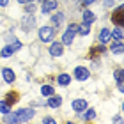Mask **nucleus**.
Here are the masks:
<instances>
[{
  "label": "nucleus",
  "instance_id": "obj_20",
  "mask_svg": "<svg viewBox=\"0 0 124 124\" xmlns=\"http://www.w3.org/2000/svg\"><path fill=\"white\" fill-rule=\"evenodd\" d=\"M41 94L43 96H52V94H55V91H53L52 85H43L41 87Z\"/></svg>",
  "mask_w": 124,
  "mask_h": 124
},
{
  "label": "nucleus",
  "instance_id": "obj_28",
  "mask_svg": "<svg viewBox=\"0 0 124 124\" xmlns=\"http://www.w3.org/2000/svg\"><path fill=\"white\" fill-rule=\"evenodd\" d=\"M7 4H9V0H0V5H2V7H5Z\"/></svg>",
  "mask_w": 124,
  "mask_h": 124
},
{
  "label": "nucleus",
  "instance_id": "obj_22",
  "mask_svg": "<svg viewBox=\"0 0 124 124\" xmlns=\"http://www.w3.org/2000/svg\"><path fill=\"white\" fill-rule=\"evenodd\" d=\"M0 112H2V114H9V105L5 103V101H0Z\"/></svg>",
  "mask_w": 124,
  "mask_h": 124
},
{
  "label": "nucleus",
  "instance_id": "obj_12",
  "mask_svg": "<svg viewBox=\"0 0 124 124\" xmlns=\"http://www.w3.org/2000/svg\"><path fill=\"white\" fill-rule=\"evenodd\" d=\"M112 39V34H110V30L108 29H103L99 32V44H106Z\"/></svg>",
  "mask_w": 124,
  "mask_h": 124
},
{
  "label": "nucleus",
  "instance_id": "obj_6",
  "mask_svg": "<svg viewBox=\"0 0 124 124\" xmlns=\"http://www.w3.org/2000/svg\"><path fill=\"white\" fill-rule=\"evenodd\" d=\"M64 53V48H62V44L59 41H55L50 44V55H53V57H60V55Z\"/></svg>",
  "mask_w": 124,
  "mask_h": 124
},
{
  "label": "nucleus",
  "instance_id": "obj_29",
  "mask_svg": "<svg viewBox=\"0 0 124 124\" xmlns=\"http://www.w3.org/2000/svg\"><path fill=\"white\" fill-rule=\"evenodd\" d=\"M20 4H30V2H34V0H18Z\"/></svg>",
  "mask_w": 124,
  "mask_h": 124
},
{
  "label": "nucleus",
  "instance_id": "obj_23",
  "mask_svg": "<svg viewBox=\"0 0 124 124\" xmlns=\"http://www.w3.org/2000/svg\"><path fill=\"white\" fill-rule=\"evenodd\" d=\"M30 25H34V18H23V29H30Z\"/></svg>",
  "mask_w": 124,
  "mask_h": 124
},
{
  "label": "nucleus",
  "instance_id": "obj_5",
  "mask_svg": "<svg viewBox=\"0 0 124 124\" xmlns=\"http://www.w3.org/2000/svg\"><path fill=\"white\" fill-rule=\"evenodd\" d=\"M21 48V43H13V44H7V46H5L2 52H0V55H2V57H11V55H13L14 52H18V50Z\"/></svg>",
  "mask_w": 124,
  "mask_h": 124
},
{
  "label": "nucleus",
  "instance_id": "obj_14",
  "mask_svg": "<svg viewBox=\"0 0 124 124\" xmlns=\"http://www.w3.org/2000/svg\"><path fill=\"white\" fill-rule=\"evenodd\" d=\"M57 83H60V85H69L71 76L67 75V73H62V75H59V78H57Z\"/></svg>",
  "mask_w": 124,
  "mask_h": 124
},
{
  "label": "nucleus",
  "instance_id": "obj_16",
  "mask_svg": "<svg viewBox=\"0 0 124 124\" xmlns=\"http://www.w3.org/2000/svg\"><path fill=\"white\" fill-rule=\"evenodd\" d=\"M110 34H112V37H115V41H122V27H117Z\"/></svg>",
  "mask_w": 124,
  "mask_h": 124
},
{
  "label": "nucleus",
  "instance_id": "obj_2",
  "mask_svg": "<svg viewBox=\"0 0 124 124\" xmlns=\"http://www.w3.org/2000/svg\"><path fill=\"white\" fill-rule=\"evenodd\" d=\"M53 36H55L53 27H41V30H39V39H41L43 43H52Z\"/></svg>",
  "mask_w": 124,
  "mask_h": 124
},
{
  "label": "nucleus",
  "instance_id": "obj_25",
  "mask_svg": "<svg viewBox=\"0 0 124 124\" xmlns=\"http://www.w3.org/2000/svg\"><path fill=\"white\" fill-rule=\"evenodd\" d=\"M34 9H36V7H34V5H32V2H30V4H29V7L25 9V13H29V14H30V13H34Z\"/></svg>",
  "mask_w": 124,
  "mask_h": 124
},
{
  "label": "nucleus",
  "instance_id": "obj_30",
  "mask_svg": "<svg viewBox=\"0 0 124 124\" xmlns=\"http://www.w3.org/2000/svg\"><path fill=\"white\" fill-rule=\"evenodd\" d=\"M92 2H94V0H83L82 4H83V5H89V4H92Z\"/></svg>",
  "mask_w": 124,
  "mask_h": 124
},
{
  "label": "nucleus",
  "instance_id": "obj_10",
  "mask_svg": "<svg viewBox=\"0 0 124 124\" xmlns=\"http://www.w3.org/2000/svg\"><path fill=\"white\" fill-rule=\"evenodd\" d=\"M55 9H57V2L55 0H44L43 2V7H41L43 13H52Z\"/></svg>",
  "mask_w": 124,
  "mask_h": 124
},
{
  "label": "nucleus",
  "instance_id": "obj_3",
  "mask_svg": "<svg viewBox=\"0 0 124 124\" xmlns=\"http://www.w3.org/2000/svg\"><path fill=\"white\" fill-rule=\"evenodd\" d=\"M112 23H115L117 27H122L124 25V9L121 7V5L112 13Z\"/></svg>",
  "mask_w": 124,
  "mask_h": 124
},
{
  "label": "nucleus",
  "instance_id": "obj_4",
  "mask_svg": "<svg viewBox=\"0 0 124 124\" xmlns=\"http://www.w3.org/2000/svg\"><path fill=\"white\" fill-rule=\"evenodd\" d=\"M76 30H78V25H76V23H71V25H69V29H67V30L64 32V36H62V41H64L66 44H71V41L75 39Z\"/></svg>",
  "mask_w": 124,
  "mask_h": 124
},
{
  "label": "nucleus",
  "instance_id": "obj_27",
  "mask_svg": "<svg viewBox=\"0 0 124 124\" xmlns=\"http://www.w3.org/2000/svg\"><path fill=\"white\" fill-rule=\"evenodd\" d=\"M44 122H48V124H52V122H55V119H52V117H46V119H44Z\"/></svg>",
  "mask_w": 124,
  "mask_h": 124
},
{
  "label": "nucleus",
  "instance_id": "obj_21",
  "mask_svg": "<svg viewBox=\"0 0 124 124\" xmlns=\"http://www.w3.org/2000/svg\"><path fill=\"white\" fill-rule=\"evenodd\" d=\"M115 78H117V87H119V91H122V69L115 71Z\"/></svg>",
  "mask_w": 124,
  "mask_h": 124
},
{
  "label": "nucleus",
  "instance_id": "obj_24",
  "mask_svg": "<svg viewBox=\"0 0 124 124\" xmlns=\"http://www.w3.org/2000/svg\"><path fill=\"white\" fill-rule=\"evenodd\" d=\"M94 117H96V110H87V114H85V119L87 121H91V119H94Z\"/></svg>",
  "mask_w": 124,
  "mask_h": 124
},
{
  "label": "nucleus",
  "instance_id": "obj_9",
  "mask_svg": "<svg viewBox=\"0 0 124 124\" xmlns=\"http://www.w3.org/2000/svg\"><path fill=\"white\" fill-rule=\"evenodd\" d=\"M2 76H4L5 83H13L16 80V76H14V73H13L11 67H4V69H2Z\"/></svg>",
  "mask_w": 124,
  "mask_h": 124
},
{
  "label": "nucleus",
  "instance_id": "obj_31",
  "mask_svg": "<svg viewBox=\"0 0 124 124\" xmlns=\"http://www.w3.org/2000/svg\"><path fill=\"white\" fill-rule=\"evenodd\" d=\"M43 2H44V0H43Z\"/></svg>",
  "mask_w": 124,
  "mask_h": 124
},
{
  "label": "nucleus",
  "instance_id": "obj_7",
  "mask_svg": "<svg viewBox=\"0 0 124 124\" xmlns=\"http://www.w3.org/2000/svg\"><path fill=\"white\" fill-rule=\"evenodd\" d=\"M75 76H76V80H80V82L87 80V78H89V69H87V67L78 66L76 69H75Z\"/></svg>",
  "mask_w": 124,
  "mask_h": 124
},
{
  "label": "nucleus",
  "instance_id": "obj_13",
  "mask_svg": "<svg viewBox=\"0 0 124 124\" xmlns=\"http://www.w3.org/2000/svg\"><path fill=\"white\" fill-rule=\"evenodd\" d=\"M94 21H96V14L92 13V11L85 9V11H83V23H89V25H91V23H94Z\"/></svg>",
  "mask_w": 124,
  "mask_h": 124
},
{
  "label": "nucleus",
  "instance_id": "obj_17",
  "mask_svg": "<svg viewBox=\"0 0 124 124\" xmlns=\"http://www.w3.org/2000/svg\"><path fill=\"white\" fill-rule=\"evenodd\" d=\"M112 53H117V55L122 53V41H115L112 44Z\"/></svg>",
  "mask_w": 124,
  "mask_h": 124
},
{
  "label": "nucleus",
  "instance_id": "obj_8",
  "mask_svg": "<svg viewBox=\"0 0 124 124\" xmlns=\"http://www.w3.org/2000/svg\"><path fill=\"white\" fill-rule=\"evenodd\" d=\"M73 110L78 112V114L85 112L87 110V101L85 99H75V101H73Z\"/></svg>",
  "mask_w": 124,
  "mask_h": 124
},
{
  "label": "nucleus",
  "instance_id": "obj_11",
  "mask_svg": "<svg viewBox=\"0 0 124 124\" xmlns=\"http://www.w3.org/2000/svg\"><path fill=\"white\" fill-rule=\"evenodd\" d=\"M48 106H52V108H59V106L62 105V98H59V96H55V94H52V96H48Z\"/></svg>",
  "mask_w": 124,
  "mask_h": 124
},
{
  "label": "nucleus",
  "instance_id": "obj_18",
  "mask_svg": "<svg viewBox=\"0 0 124 124\" xmlns=\"http://www.w3.org/2000/svg\"><path fill=\"white\" fill-rule=\"evenodd\" d=\"M62 20H64V14L62 13H55V16L52 18V21H53V25H55V29H57V27L62 23Z\"/></svg>",
  "mask_w": 124,
  "mask_h": 124
},
{
  "label": "nucleus",
  "instance_id": "obj_1",
  "mask_svg": "<svg viewBox=\"0 0 124 124\" xmlns=\"http://www.w3.org/2000/svg\"><path fill=\"white\" fill-rule=\"evenodd\" d=\"M32 117H34V110H30V108H21L14 114L16 122H27V121H30Z\"/></svg>",
  "mask_w": 124,
  "mask_h": 124
},
{
  "label": "nucleus",
  "instance_id": "obj_15",
  "mask_svg": "<svg viewBox=\"0 0 124 124\" xmlns=\"http://www.w3.org/2000/svg\"><path fill=\"white\" fill-rule=\"evenodd\" d=\"M5 103H7V105L18 103V92H9L7 96H5Z\"/></svg>",
  "mask_w": 124,
  "mask_h": 124
},
{
  "label": "nucleus",
  "instance_id": "obj_19",
  "mask_svg": "<svg viewBox=\"0 0 124 124\" xmlns=\"http://www.w3.org/2000/svg\"><path fill=\"white\" fill-rule=\"evenodd\" d=\"M89 30H91V29H89V23H82V25H78V34H80V36H87V34H89Z\"/></svg>",
  "mask_w": 124,
  "mask_h": 124
},
{
  "label": "nucleus",
  "instance_id": "obj_26",
  "mask_svg": "<svg viewBox=\"0 0 124 124\" xmlns=\"http://www.w3.org/2000/svg\"><path fill=\"white\" fill-rule=\"evenodd\" d=\"M110 5H114V0H106L105 2V7H110Z\"/></svg>",
  "mask_w": 124,
  "mask_h": 124
}]
</instances>
